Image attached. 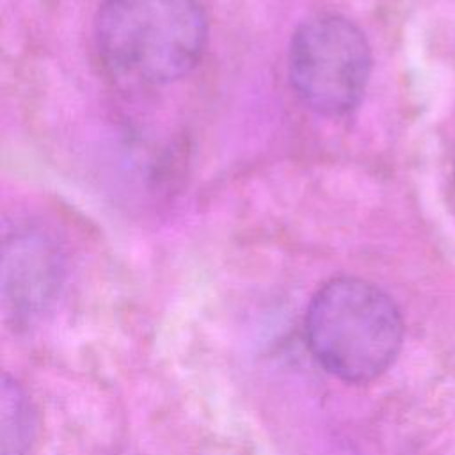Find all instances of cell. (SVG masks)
Wrapping results in <instances>:
<instances>
[{
  "label": "cell",
  "mask_w": 455,
  "mask_h": 455,
  "mask_svg": "<svg viewBox=\"0 0 455 455\" xmlns=\"http://www.w3.org/2000/svg\"><path fill=\"white\" fill-rule=\"evenodd\" d=\"M208 25L197 0H103L94 43L105 69L133 85H162L201 60Z\"/></svg>",
  "instance_id": "cell-1"
},
{
  "label": "cell",
  "mask_w": 455,
  "mask_h": 455,
  "mask_svg": "<svg viewBox=\"0 0 455 455\" xmlns=\"http://www.w3.org/2000/svg\"><path fill=\"white\" fill-rule=\"evenodd\" d=\"M304 338L325 371L348 384H366L398 357L403 320L377 284L343 275L327 281L309 300Z\"/></svg>",
  "instance_id": "cell-2"
},
{
  "label": "cell",
  "mask_w": 455,
  "mask_h": 455,
  "mask_svg": "<svg viewBox=\"0 0 455 455\" xmlns=\"http://www.w3.org/2000/svg\"><path fill=\"white\" fill-rule=\"evenodd\" d=\"M371 50L363 30L339 14L304 21L288 50V76L300 101L329 117L350 114L363 100Z\"/></svg>",
  "instance_id": "cell-3"
},
{
  "label": "cell",
  "mask_w": 455,
  "mask_h": 455,
  "mask_svg": "<svg viewBox=\"0 0 455 455\" xmlns=\"http://www.w3.org/2000/svg\"><path fill=\"white\" fill-rule=\"evenodd\" d=\"M64 279V258L57 242L37 228H16L4 235L2 307L14 327H27L57 299Z\"/></svg>",
  "instance_id": "cell-4"
},
{
  "label": "cell",
  "mask_w": 455,
  "mask_h": 455,
  "mask_svg": "<svg viewBox=\"0 0 455 455\" xmlns=\"http://www.w3.org/2000/svg\"><path fill=\"white\" fill-rule=\"evenodd\" d=\"M0 419L2 455H28L37 435V412L25 387L7 373L2 379Z\"/></svg>",
  "instance_id": "cell-5"
}]
</instances>
